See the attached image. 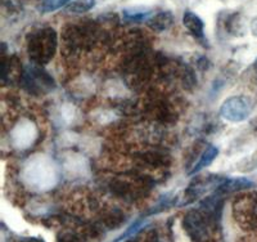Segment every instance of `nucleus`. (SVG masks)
Returning a JSON list of instances; mask_svg holds the SVG:
<instances>
[{
	"mask_svg": "<svg viewBox=\"0 0 257 242\" xmlns=\"http://www.w3.org/2000/svg\"><path fill=\"white\" fill-rule=\"evenodd\" d=\"M174 15L169 11H161V12L156 13L151 18H148L146 22L147 26L155 32H164L169 30L174 24Z\"/></svg>",
	"mask_w": 257,
	"mask_h": 242,
	"instance_id": "obj_7",
	"label": "nucleus"
},
{
	"mask_svg": "<svg viewBox=\"0 0 257 242\" xmlns=\"http://www.w3.org/2000/svg\"><path fill=\"white\" fill-rule=\"evenodd\" d=\"M58 47V36L53 27L34 30L27 36V53L36 66L49 63Z\"/></svg>",
	"mask_w": 257,
	"mask_h": 242,
	"instance_id": "obj_1",
	"label": "nucleus"
},
{
	"mask_svg": "<svg viewBox=\"0 0 257 242\" xmlns=\"http://www.w3.org/2000/svg\"><path fill=\"white\" fill-rule=\"evenodd\" d=\"M252 187V182L245 178H237V179H225L222 183L216 188V192L219 195L229 192H238V191L245 190Z\"/></svg>",
	"mask_w": 257,
	"mask_h": 242,
	"instance_id": "obj_8",
	"label": "nucleus"
},
{
	"mask_svg": "<svg viewBox=\"0 0 257 242\" xmlns=\"http://www.w3.org/2000/svg\"><path fill=\"white\" fill-rule=\"evenodd\" d=\"M22 80H24L27 89L32 92H40L41 89H49L53 85L52 77L45 71L39 68V66H35V67L25 71L24 75H22Z\"/></svg>",
	"mask_w": 257,
	"mask_h": 242,
	"instance_id": "obj_5",
	"label": "nucleus"
},
{
	"mask_svg": "<svg viewBox=\"0 0 257 242\" xmlns=\"http://www.w3.org/2000/svg\"><path fill=\"white\" fill-rule=\"evenodd\" d=\"M224 30L229 35L242 36L244 34L243 31V22L240 15L238 12L226 13L224 20Z\"/></svg>",
	"mask_w": 257,
	"mask_h": 242,
	"instance_id": "obj_9",
	"label": "nucleus"
},
{
	"mask_svg": "<svg viewBox=\"0 0 257 242\" xmlns=\"http://www.w3.org/2000/svg\"><path fill=\"white\" fill-rule=\"evenodd\" d=\"M252 103L248 97L234 96L225 100L220 107L221 119L230 123H242L251 115Z\"/></svg>",
	"mask_w": 257,
	"mask_h": 242,
	"instance_id": "obj_3",
	"label": "nucleus"
},
{
	"mask_svg": "<svg viewBox=\"0 0 257 242\" xmlns=\"http://www.w3.org/2000/svg\"><path fill=\"white\" fill-rule=\"evenodd\" d=\"M123 21L126 22H143L147 18L152 17V11L144 9H125L122 12Z\"/></svg>",
	"mask_w": 257,
	"mask_h": 242,
	"instance_id": "obj_11",
	"label": "nucleus"
},
{
	"mask_svg": "<svg viewBox=\"0 0 257 242\" xmlns=\"http://www.w3.org/2000/svg\"><path fill=\"white\" fill-rule=\"evenodd\" d=\"M251 31L254 36H257V17H254L251 22Z\"/></svg>",
	"mask_w": 257,
	"mask_h": 242,
	"instance_id": "obj_16",
	"label": "nucleus"
},
{
	"mask_svg": "<svg viewBox=\"0 0 257 242\" xmlns=\"http://www.w3.org/2000/svg\"><path fill=\"white\" fill-rule=\"evenodd\" d=\"M219 223L201 209L189 211L184 218V228L192 242H215Z\"/></svg>",
	"mask_w": 257,
	"mask_h": 242,
	"instance_id": "obj_2",
	"label": "nucleus"
},
{
	"mask_svg": "<svg viewBox=\"0 0 257 242\" xmlns=\"http://www.w3.org/2000/svg\"><path fill=\"white\" fill-rule=\"evenodd\" d=\"M95 0H73L72 3L68 4V11L76 15H81V13L89 12L90 9L95 7Z\"/></svg>",
	"mask_w": 257,
	"mask_h": 242,
	"instance_id": "obj_12",
	"label": "nucleus"
},
{
	"mask_svg": "<svg viewBox=\"0 0 257 242\" xmlns=\"http://www.w3.org/2000/svg\"><path fill=\"white\" fill-rule=\"evenodd\" d=\"M256 129H257V125H256Z\"/></svg>",
	"mask_w": 257,
	"mask_h": 242,
	"instance_id": "obj_17",
	"label": "nucleus"
},
{
	"mask_svg": "<svg viewBox=\"0 0 257 242\" xmlns=\"http://www.w3.org/2000/svg\"><path fill=\"white\" fill-rule=\"evenodd\" d=\"M58 242H84V239L77 233L73 232H64L58 234Z\"/></svg>",
	"mask_w": 257,
	"mask_h": 242,
	"instance_id": "obj_14",
	"label": "nucleus"
},
{
	"mask_svg": "<svg viewBox=\"0 0 257 242\" xmlns=\"http://www.w3.org/2000/svg\"><path fill=\"white\" fill-rule=\"evenodd\" d=\"M217 155H219V149H217L216 147L208 146L205 151L202 152V155L199 156L198 160L196 161V164H194V167L192 168L189 174H197V173H199L201 170L205 169V168H207L208 165L217 157Z\"/></svg>",
	"mask_w": 257,
	"mask_h": 242,
	"instance_id": "obj_10",
	"label": "nucleus"
},
{
	"mask_svg": "<svg viewBox=\"0 0 257 242\" xmlns=\"http://www.w3.org/2000/svg\"><path fill=\"white\" fill-rule=\"evenodd\" d=\"M183 25H184L190 35L196 39L199 44L205 45V47L207 45V40H206L205 36V24H203V21L201 20L198 15L187 11L183 16Z\"/></svg>",
	"mask_w": 257,
	"mask_h": 242,
	"instance_id": "obj_6",
	"label": "nucleus"
},
{
	"mask_svg": "<svg viewBox=\"0 0 257 242\" xmlns=\"http://www.w3.org/2000/svg\"><path fill=\"white\" fill-rule=\"evenodd\" d=\"M70 0H43L40 4V12L50 13L54 12L62 7L68 6Z\"/></svg>",
	"mask_w": 257,
	"mask_h": 242,
	"instance_id": "obj_13",
	"label": "nucleus"
},
{
	"mask_svg": "<svg viewBox=\"0 0 257 242\" xmlns=\"http://www.w3.org/2000/svg\"><path fill=\"white\" fill-rule=\"evenodd\" d=\"M234 216L244 229H257V193L243 196L234 202Z\"/></svg>",
	"mask_w": 257,
	"mask_h": 242,
	"instance_id": "obj_4",
	"label": "nucleus"
},
{
	"mask_svg": "<svg viewBox=\"0 0 257 242\" xmlns=\"http://www.w3.org/2000/svg\"><path fill=\"white\" fill-rule=\"evenodd\" d=\"M128 242H158V239H157V236H156V233H153V232H148V233L142 234L139 238L133 239V241H128Z\"/></svg>",
	"mask_w": 257,
	"mask_h": 242,
	"instance_id": "obj_15",
	"label": "nucleus"
}]
</instances>
